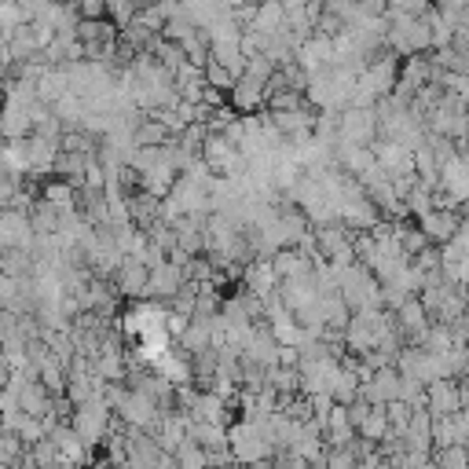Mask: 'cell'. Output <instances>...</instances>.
Instances as JSON below:
<instances>
[{"mask_svg":"<svg viewBox=\"0 0 469 469\" xmlns=\"http://www.w3.org/2000/svg\"><path fill=\"white\" fill-rule=\"evenodd\" d=\"M319 312H323V326H330V330H345V326H348V319H352L348 305L341 301V293H330V298H319Z\"/></svg>","mask_w":469,"mask_h":469,"instance_id":"cell-24","label":"cell"},{"mask_svg":"<svg viewBox=\"0 0 469 469\" xmlns=\"http://www.w3.org/2000/svg\"><path fill=\"white\" fill-rule=\"evenodd\" d=\"M114 410H117V418H122V426L143 429V433H154V426H158V418H161V407H158L151 396L136 392V389H125V396L117 400Z\"/></svg>","mask_w":469,"mask_h":469,"instance_id":"cell-5","label":"cell"},{"mask_svg":"<svg viewBox=\"0 0 469 469\" xmlns=\"http://www.w3.org/2000/svg\"><path fill=\"white\" fill-rule=\"evenodd\" d=\"M136 0H106V19L117 26V30H125L133 19H136Z\"/></svg>","mask_w":469,"mask_h":469,"instance_id":"cell-30","label":"cell"},{"mask_svg":"<svg viewBox=\"0 0 469 469\" xmlns=\"http://www.w3.org/2000/svg\"><path fill=\"white\" fill-rule=\"evenodd\" d=\"M264 85H257V81H250V78H239L231 85V92H227V106L234 110V114H261L264 110Z\"/></svg>","mask_w":469,"mask_h":469,"instance_id":"cell-11","label":"cell"},{"mask_svg":"<svg viewBox=\"0 0 469 469\" xmlns=\"http://www.w3.org/2000/svg\"><path fill=\"white\" fill-rule=\"evenodd\" d=\"M133 23L143 26V30H151V33H158V37H161V30H165V15H161L158 5H143V8H136V19H133Z\"/></svg>","mask_w":469,"mask_h":469,"instance_id":"cell-35","label":"cell"},{"mask_svg":"<svg viewBox=\"0 0 469 469\" xmlns=\"http://www.w3.org/2000/svg\"><path fill=\"white\" fill-rule=\"evenodd\" d=\"M396 246H400V253L407 261L418 257L422 250H429V239H426V231L418 227V220H400L396 224Z\"/></svg>","mask_w":469,"mask_h":469,"instance_id":"cell-20","label":"cell"},{"mask_svg":"<svg viewBox=\"0 0 469 469\" xmlns=\"http://www.w3.org/2000/svg\"><path fill=\"white\" fill-rule=\"evenodd\" d=\"M227 451L239 465H253L275 455V440L268 433V418H239L227 426Z\"/></svg>","mask_w":469,"mask_h":469,"instance_id":"cell-1","label":"cell"},{"mask_svg":"<svg viewBox=\"0 0 469 469\" xmlns=\"http://www.w3.org/2000/svg\"><path fill=\"white\" fill-rule=\"evenodd\" d=\"M465 140H469V136H465Z\"/></svg>","mask_w":469,"mask_h":469,"instance_id":"cell-45","label":"cell"},{"mask_svg":"<svg viewBox=\"0 0 469 469\" xmlns=\"http://www.w3.org/2000/svg\"><path fill=\"white\" fill-rule=\"evenodd\" d=\"M51 407H55V396L41 385V382H26L19 389V410L30 418H48L51 415Z\"/></svg>","mask_w":469,"mask_h":469,"instance_id":"cell-15","label":"cell"},{"mask_svg":"<svg viewBox=\"0 0 469 469\" xmlns=\"http://www.w3.org/2000/svg\"><path fill=\"white\" fill-rule=\"evenodd\" d=\"M37 382L51 396H67V367H59V360L51 356V352H44V360L37 363Z\"/></svg>","mask_w":469,"mask_h":469,"instance_id":"cell-22","label":"cell"},{"mask_svg":"<svg viewBox=\"0 0 469 469\" xmlns=\"http://www.w3.org/2000/svg\"><path fill=\"white\" fill-rule=\"evenodd\" d=\"M202 78H206V85L216 88V92H231V85H234V78H231L224 67H216V63H206Z\"/></svg>","mask_w":469,"mask_h":469,"instance_id":"cell-36","label":"cell"},{"mask_svg":"<svg viewBox=\"0 0 469 469\" xmlns=\"http://www.w3.org/2000/svg\"><path fill=\"white\" fill-rule=\"evenodd\" d=\"M271 268H275L279 282H282V279H305V275H312V261H308L298 246L275 250V253H271Z\"/></svg>","mask_w":469,"mask_h":469,"instance_id":"cell-14","label":"cell"},{"mask_svg":"<svg viewBox=\"0 0 469 469\" xmlns=\"http://www.w3.org/2000/svg\"><path fill=\"white\" fill-rule=\"evenodd\" d=\"M51 5H55V0H19V8H23V15H26V23H30V19H41Z\"/></svg>","mask_w":469,"mask_h":469,"instance_id":"cell-39","label":"cell"},{"mask_svg":"<svg viewBox=\"0 0 469 469\" xmlns=\"http://www.w3.org/2000/svg\"><path fill=\"white\" fill-rule=\"evenodd\" d=\"M147 279H151V271L140 261L125 257L122 264H117V271L110 275V286H114L117 298H147Z\"/></svg>","mask_w":469,"mask_h":469,"instance_id":"cell-7","label":"cell"},{"mask_svg":"<svg viewBox=\"0 0 469 469\" xmlns=\"http://www.w3.org/2000/svg\"><path fill=\"white\" fill-rule=\"evenodd\" d=\"M462 403H465V392H462V385H458L455 378H440V382H429V385H426V410H429L433 418H451V415H458Z\"/></svg>","mask_w":469,"mask_h":469,"instance_id":"cell-6","label":"cell"},{"mask_svg":"<svg viewBox=\"0 0 469 469\" xmlns=\"http://www.w3.org/2000/svg\"><path fill=\"white\" fill-rule=\"evenodd\" d=\"M30 451V458H33V465L37 469H59V465H63V458H59V447L44 437L41 444H33V447H26Z\"/></svg>","mask_w":469,"mask_h":469,"instance_id":"cell-29","label":"cell"},{"mask_svg":"<svg viewBox=\"0 0 469 469\" xmlns=\"http://www.w3.org/2000/svg\"><path fill=\"white\" fill-rule=\"evenodd\" d=\"M12 382V371H8V363H5V356H0V389H5Z\"/></svg>","mask_w":469,"mask_h":469,"instance_id":"cell-40","label":"cell"},{"mask_svg":"<svg viewBox=\"0 0 469 469\" xmlns=\"http://www.w3.org/2000/svg\"><path fill=\"white\" fill-rule=\"evenodd\" d=\"M385 8L389 15H403V19H422L433 5L429 0H385Z\"/></svg>","mask_w":469,"mask_h":469,"instance_id":"cell-32","label":"cell"},{"mask_svg":"<svg viewBox=\"0 0 469 469\" xmlns=\"http://www.w3.org/2000/svg\"><path fill=\"white\" fill-rule=\"evenodd\" d=\"M81 19H106V0H74Z\"/></svg>","mask_w":469,"mask_h":469,"instance_id":"cell-38","label":"cell"},{"mask_svg":"<svg viewBox=\"0 0 469 469\" xmlns=\"http://www.w3.org/2000/svg\"><path fill=\"white\" fill-rule=\"evenodd\" d=\"M378 136V114L374 106H345V114H337V143H352V147H371Z\"/></svg>","mask_w":469,"mask_h":469,"instance_id":"cell-4","label":"cell"},{"mask_svg":"<svg viewBox=\"0 0 469 469\" xmlns=\"http://www.w3.org/2000/svg\"><path fill=\"white\" fill-rule=\"evenodd\" d=\"M426 352H433V356H444V352H451L455 348V337H451V330L444 326V323H433L426 334H422V341H418Z\"/></svg>","mask_w":469,"mask_h":469,"instance_id":"cell-26","label":"cell"},{"mask_svg":"<svg viewBox=\"0 0 469 469\" xmlns=\"http://www.w3.org/2000/svg\"><path fill=\"white\" fill-rule=\"evenodd\" d=\"M5 422L19 440H23V447H33V444H41L44 437H48V426L41 422V418H30V415H23V410H15V415H5L0 418Z\"/></svg>","mask_w":469,"mask_h":469,"instance_id":"cell-17","label":"cell"},{"mask_svg":"<svg viewBox=\"0 0 469 469\" xmlns=\"http://www.w3.org/2000/svg\"><path fill=\"white\" fill-rule=\"evenodd\" d=\"M385 44L392 55L400 59H410V55H422L433 48V33H429V23L426 19H403V15H389V33H385Z\"/></svg>","mask_w":469,"mask_h":469,"instance_id":"cell-2","label":"cell"},{"mask_svg":"<svg viewBox=\"0 0 469 469\" xmlns=\"http://www.w3.org/2000/svg\"><path fill=\"white\" fill-rule=\"evenodd\" d=\"M70 429L78 433V440L85 447H99L110 433V407L103 400H92V403H81L70 410Z\"/></svg>","mask_w":469,"mask_h":469,"instance_id":"cell-3","label":"cell"},{"mask_svg":"<svg viewBox=\"0 0 469 469\" xmlns=\"http://www.w3.org/2000/svg\"><path fill=\"white\" fill-rule=\"evenodd\" d=\"M122 30H117L110 19H81L78 23V41L88 48V44H117Z\"/></svg>","mask_w":469,"mask_h":469,"instance_id":"cell-21","label":"cell"},{"mask_svg":"<svg viewBox=\"0 0 469 469\" xmlns=\"http://www.w3.org/2000/svg\"><path fill=\"white\" fill-rule=\"evenodd\" d=\"M48 440L59 447V458H63L67 465H92V447H85L81 440H78V433L70 429V422H63V426H55L51 433H48Z\"/></svg>","mask_w":469,"mask_h":469,"instance_id":"cell-9","label":"cell"},{"mask_svg":"<svg viewBox=\"0 0 469 469\" xmlns=\"http://www.w3.org/2000/svg\"><path fill=\"white\" fill-rule=\"evenodd\" d=\"M433 465L437 469H469V444H455V447L433 451Z\"/></svg>","mask_w":469,"mask_h":469,"instance_id":"cell-28","label":"cell"},{"mask_svg":"<svg viewBox=\"0 0 469 469\" xmlns=\"http://www.w3.org/2000/svg\"><path fill=\"white\" fill-rule=\"evenodd\" d=\"M23 440L5 426V422H0V465H12V462H19L23 458Z\"/></svg>","mask_w":469,"mask_h":469,"instance_id":"cell-31","label":"cell"},{"mask_svg":"<svg viewBox=\"0 0 469 469\" xmlns=\"http://www.w3.org/2000/svg\"><path fill=\"white\" fill-rule=\"evenodd\" d=\"M403 206H407V216H410V220H422V216L433 209V191H429L426 184H415V188H410V195L403 198Z\"/></svg>","mask_w":469,"mask_h":469,"instance_id":"cell-27","label":"cell"},{"mask_svg":"<svg viewBox=\"0 0 469 469\" xmlns=\"http://www.w3.org/2000/svg\"><path fill=\"white\" fill-rule=\"evenodd\" d=\"M0 110H5V92H0Z\"/></svg>","mask_w":469,"mask_h":469,"instance_id":"cell-43","label":"cell"},{"mask_svg":"<svg viewBox=\"0 0 469 469\" xmlns=\"http://www.w3.org/2000/svg\"><path fill=\"white\" fill-rule=\"evenodd\" d=\"M429 5L440 12V15H447V19H462L465 12H469V0H429Z\"/></svg>","mask_w":469,"mask_h":469,"instance_id":"cell-37","label":"cell"},{"mask_svg":"<svg viewBox=\"0 0 469 469\" xmlns=\"http://www.w3.org/2000/svg\"><path fill=\"white\" fill-rule=\"evenodd\" d=\"M0 143H5V125H0Z\"/></svg>","mask_w":469,"mask_h":469,"instance_id":"cell-44","label":"cell"},{"mask_svg":"<svg viewBox=\"0 0 469 469\" xmlns=\"http://www.w3.org/2000/svg\"><path fill=\"white\" fill-rule=\"evenodd\" d=\"M440 191H444L455 206H462V202L469 198V169H465V161H462L458 154L440 165Z\"/></svg>","mask_w":469,"mask_h":469,"instance_id":"cell-12","label":"cell"},{"mask_svg":"<svg viewBox=\"0 0 469 469\" xmlns=\"http://www.w3.org/2000/svg\"><path fill=\"white\" fill-rule=\"evenodd\" d=\"M125 209H129V224H133L136 231H147V227L158 220L161 202H158V198H151V195H143V191H136V195H129V198H125Z\"/></svg>","mask_w":469,"mask_h":469,"instance_id":"cell-19","label":"cell"},{"mask_svg":"<svg viewBox=\"0 0 469 469\" xmlns=\"http://www.w3.org/2000/svg\"><path fill=\"white\" fill-rule=\"evenodd\" d=\"M385 433H389V418H385V407H371L367 410V418L356 426V437H363V440H374V444H382L385 440Z\"/></svg>","mask_w":469,"mask_h":469,"instance_id":"cell-25","label":"cell"},{"mask_svg":"<svg viewBox=\"0 0 469 469\" xmlns=\"http://www.w3.org/2000/svg\"><path fill=\"white\" fill-rule=\"evenodd\" d=\"M59 224H63L59 209H55L51 202L37 198V202H33V209H30V227H33V234H55V231H59Z\"/></svg>","mask_w":469,"mask_h":469,"instance_id":"cell-23","label":"cell"},{"mask_svg":"<svg viewBox=\"0 0 469 469\" xmlns=\"http://www.w3.org/2000/svg\"><path fill=\"white\" fill-rule=\"evenodd\" d=\"M85 469H114L106 458H99V462H92V465H85Z\"/></svg>","mask_w":469,"mask_h":469,"instance_id":"cell-41","label":"cell"},{"mask_svg":"<svg viewBox=\"0 0 469 469\" xmlns=\"http://www.w3.org/2000/svg\"><path fill=\"white\" fill-rule=\"evenodd\" d=\"M458 224H462V213H458V209H429V213L418 220V227L426 231L429 246H447V243L455 239Z\"/></svg>","mask_w":469,"mask_h":469,"instance_id":"cell-8","label":"cell"},{"mask_svg":"<svg viewBox=\"0 0 469 469\" xmlns=\"http://www.w3.org/2000/svg\"><path fill=\"white\" fill-rule=\"evenodd\" d=\"M96 158H88V154H70V151H59L55 154V165H51V176H59V180H67V184H81V176L88 172V165H92Z\"/></svg>","mask_w":469,"mask_h":469,"instance_id":"cell-18","label":"cell"},{"mask_svg":"<svg viewBox=\"0 0 469 469\" xmlns=\"http://www.w3.org/2000/svg\"><path fill=\"white\" fill-rule=\"evenodd\" d=\"M169 140H176L154 114H140V122L133 125V147H165Z\"/></svg>","mask_w":469,"mask_h":469,"instance_id":"cell-16","label":"cell"},{"mask_svg":"<svg viewBox=\"0 0 469 469\" xmlns=\"http://www.w3.org/2000/svg\"><path fill=\"white\" fill-rule=\"evenodd\" d=\"M26 23L23 8H19V0H0V33H12Z\"/></svg>","mask_w":469,"mask_h":469,"instance_id":"cell-34","label":"cell"},{"mask_svg":"<svg viewBox=\"0 0 469 469\" xmlns=\"http://www.w3.org/2000/svg\"><path fill=\"white\" fill-rule=\"evenodd\" d=\"M243 286H246V293H253V298H271L275 293V286H279V275H275V268H271V257H253L250 264H246V271H243Z\"/></svg>","mask_w":469,"mask_h":469,"instance_id":"cell-10","label":"cell"},{"mask_svg":"<svg viewBox=\"0 0 469 469\" xmlns=\"http://www.w3.org/2000/svg\"><path fill=\"white\" fill-rule=\"evenodd\" d=\"M136 5H140V8H143V5H154V0H136Z\"/></svg>","mask_w":469,"mask_h":469,"instance_id":"cell-42","label":"cell"},{"mask_svg":"<svg viewBox=\"0 0 469 469\" xmlns=\"http://www.w3.org/2000/svg\"><path fill=\"white\" fill-rule=\"evenodd\" d=\"M184 282H188L184 268H180V264H172V261H165V264L154 268L151 279H147V298H161V301H169V298H176V290H180Z\"/></svg>","mask_w":469,"mask_h":469,"instance_id":"cell-13","label":"cell"},{"mask_svg":"<svg viewBox=\"0 0 469 469\" xmlns=\"http://www.w3.org/2000/svg\"><path fill=\"white\" fill-rule=\"evenodd\" d=\"M385 418H389V433L403 437L407 426H410V407L400 403V400H392V403H385Z\"/></svg>","mask_w":469,"mask_h":469,"instance_id":"cell-33","label":"cell"}]
</instances>
